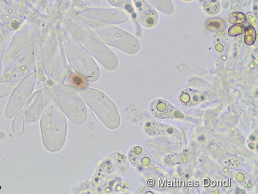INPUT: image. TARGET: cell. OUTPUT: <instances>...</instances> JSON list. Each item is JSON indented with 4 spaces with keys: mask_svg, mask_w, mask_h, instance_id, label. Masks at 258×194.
<instances>
[{
    "mask_svg": "<svg viewBox=\"0 0 258 194\" xmlns=\"http://www.w3.org/2000/svg\"><path fill=\"white\" fill-rule=\"evenodd\" d=\"M128 158L131 163L137 167L147 166L150 163L149 155L146 151L138 146L129 151Z\"/></svg>",
    "mask_w": 258,
    "mask_h": 194,
    "instance_id": "8992f818",
    "label": "cell"
},
{
    "mask_svg": "<svg viewBox=\"0 0 258 194\" xmlns=\"http://www.w3.org/2000/svg\"><path fill=\"white\" fill-rule=\"evenodd\" d=\"M34 82L33 75L28 76L13 93L6 110L5 115L7 118L15 117L25 106L32 93Z\"/></svg>",
    "mask_w": 258,
    "mask_h": 194,
    "instance_id": "3957f363",
    "label": "cell"
},
{
    "mask_svg": "<svg viewBox=\"0 0 258 194\" xmlns=\"http://www.w3.org/2000/svg\"><path fill=\"white\" fill-rule=\"evenodd\" d=\"M245 27L243 24H236L230 28L228 31L229 35L237 36L245 32Z\"/></svg>",
    "mask_w": 258,
    "mask_h": 194,
    "instance_id": "5bb4252c",
    "label": "cell"
},
{
    "mask_svg": "<svg viewBox=\"0 0 258 194\" xmlns=\"http://www.w3.org/2000/svg\"><path fill=\"white\" fill-rule=\"evenodd\" d=\"M13 88V83H10L0 85V99L9 94Z\"/></svg>",
    "mask_w": 258,
    "mask_h": 194,
    "instance_id": "2e32d148",
    "label": "cell"
},
{
    "mask_svg": "<svg viewBox=\"0 0 258 194\" xmlns=\"http://www.w3.org/2000/svg\"><path fill=\"white\" fill-rule=\"evenodd\" d=\"M112 6L117 8H125L129 6L131 3V0H107Z\"/></svg>",
    "mask_w": 258,
    "mask_h": 194,
    "instance_id": "9a60e30c",
    "label": "cell"
},
{
    "mask_svg": "<svg viewBox=\"0 0 258 194\" xmlns=\"http://www.w3.org/2000/svg\"><path fill=\"white\" fill-rule=\"evenodd\" d=\"M246 17L249 21V23L251 24L253 26L257 27V18L253 14L251 13H248L247 14Z\"/></svg>",
    "mask_w": 258,
    "mask_h": 194,
    "instance_id": "e0dca14e",
    "label": "cell"
},
{
    "mask_svg": "<svg viewBox=\"0 0 258 194\" xmlns=\"http://www.w3.org/2000/svg\"><path fill=\"white\" fill-rule=\"evenodd\" d=\"M141 24L146 28H152L158 23L157 11L146 0H134Z\"/></svg>",
    "mask_w": 258,
    "mask_h": 194,
    "instance_id": "277c9868",
    "label": "cell"
},
{
    "mask_svg": "<svg viewBox=\"0 0 258 194\" xmlns=\"http://www.w3.org/2000/svg\"><path fill=\"white\" fill-rule=\"evenodd\" d=\"M149 109L156 118L162 119L174 118V107L164 100L153 101L150 105Z\"/></svg>",
    "mask_w": 258,
    "mask_h": 194,
    "instance_id": "5b68a950",
    "label": "cell"
},
{
    "mask_svg": "<svg viewBox=\"0 0 258 194\" xmlns=\"http://www.w3.org/2000/svg\"><path fill=\"white\" fill-rule=\"evenodd\" d=\"M203 94L196 90L186 89L180 93L178 99L180 103L185 107H192L200 104L203 100Z\"/></svg>",
    "mask_w": 258,
    "mask_h": 194,
    "instance_id": "52a82bcc",
    "label": "cell"
},
{
    "mask_svg": "<svg viewBox=\"0 0 258 194\" xmlns=\"http://www.w3.org/2000/svg\"><path fill=\"white\" fill-rule=\"evenodd\" d=\"M84 101L97 115L105 126L110 129H116L120 124V118L116 107L108 99H93L84 97Z\"/></svg>",
    "mask_w": 258,
    "mask_h": 194,
    "instance_id": "7a4b0ae2",
    "label": "cell"
},
{
    "mask_svg": "<svg viewBox=\"0 0 258 194\" xmlns=\"http://www.w3.org/2000/svg\"><path fill=\"white\" fill-rule=\"evenodd\" d=\"M225 26L224 21L217 17L210 18L205 23L206 29L212 32L222 31L225 29Z\"/></svg>",
    "mask_w": 258,
    "mask_h": 194,
    "instance_id": "9c48e42d",
    "label": "cell"
},
{
    "mask_svg": "<svg viewBox=\"0 0 258 194\" xmlns=\"http://www.w3.org/2000/svg\"><path fill=\"white\" fill-rule=\"evenodd\" d=\"M185 2H191L192 0H184Z\"/></svg>",
    "mask_w": 258,
    "mask_h": 194,
    "instance_id": "ac0fdd59",
    "label": "cell"
},
{
    "mask_svg": "<svg viewBox=\"0 0 258 194\" xmlns=\"http://www.w3.org/2000/svg\"><path fill=\"white\" fill-rule=\"evenodd\" d=\"M246 16L241 12H234L231 14L229 17V22L235 25L242 24L245 22Z\"/></svg>",
    "mask_w": 258,
    "mask_h": 194,
    "instance_id": "7c38bea8",
    "label": "cell"
},
{
    "mask_svg": "<svg viewBox=\"0 0 258 194\" xmlns=\"http://www.w3.org/2000/svg\"><path fill=\"white\" fill-rule=\"evenodd\" d=\"M42 104L39 101H35L32 104L29 102L26 105L25 118L28 122H33L37 121L42 111Z\"/></svg>",
    "mask_w": 258,
    "mask_h": 194,
    "instance_id": "ba28073f",
    "label": "cell"
},
{
    "mask_svg": "<svg viewBox=\"0 0 258 194\" xmlns=\"http://www.w3.org/2000/svg\"><path fill=\"white\" fill-rule=\"evenodd\" d=\"M245 41L247 45H251L256 39V32L252 26H248L245 30Z\"/></svg>",
    "mask_w": 258,
    "mask_h": 194,
    "instance_id": "4fadbf2b",
    "label": "cell"
},
{
    "mask_svg": "<svg viewBox=\"0 0 258 194\" xmlns=\"http://www.w3.org/2000/svg\"><path fill=\"white\" fill-rule=\"evenodd\" d=\"M205 12L210 15L217 14L221 9L219 0H206L203 4Z\"/></svg>",
    "mask_w": 258,
    "mask_h": 194,
    "instance_id": "30bf717a",
    "label": "cell"
},
{
    "mask_svg": "<svg viewBox=\"0 0 258 194\" xmlns=\"http://www.w3.org/2000/svg\"><path fill=\"white\" fill-rule=\"evenodd\" d=\"M40 128L45 147L52 153L60 150L66 142L67 122L60 108L55 101L43 108Z\"/></svg>",
    "mask_w": 258,
    "mask_h": 194,
    "instance_id": "6da1fadb",
    "label": "cell"
},
{
    "mask_svg": "<svg viewBox=\"0 0 258 194\" xmlns=\"http://www.w3.org/2000/svg\"><path fill=\"white\" fill-rule=\"evenodd\" d=\"M71 82L75 87L81 89L88 85L87 81L80 75L74 73L71 77Z\"/></svg>",
    "mask_w": 258,
    "mask_h": 194,
    "instance_id": "8fae6325",
    "label": "cell"
}]
</instances>
